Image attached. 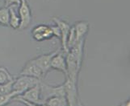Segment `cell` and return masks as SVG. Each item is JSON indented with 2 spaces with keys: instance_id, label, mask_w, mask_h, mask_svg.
I'll use <instances>...</instances> for the list:
<instances>
[{
  "instance_id": "ba28073f",
  "label": "cell",
  "mask_w": 130,
  "mask_h": 106,
  "mask_svg": "<svg viewBox=\"0 0 130 106\" xmlns=\"http://www.w3.org/2000/svg\"><path fill=\"white\" fill-rule=\"evenodd\" d=\"M32 35L35 40L38 42H41L45 39H48L53 36V30L51 26L41 24L38 25L32 29Z\"/></svg>"
},
{
  "instance_id": "3957f363",
  "label": "cell",
  "mask_w": 130,
  "mask_h": 106,
  "mask_svg": "<svg viewBox=\"0 0 130 106\" xmlns=\"http://www.w3.org/2000/svg\"><path fill=\"white\" fill-rule=\"evenodd\" d=\"M40 86H41V100L42 104H44V102L52 96H66L64 85H61L59 86H50L40 81Z\"/></svg>"
},
{
  "instance_id": "5bb4252c",
  "label": "cell",
  "mask_w": 130,
  "mask_h": 106,
  "mask_svg": "<svg viewBox=\"0 0 130 106\" xmlns=\"http://www.w3.org/2000/svg\"><path fill=\"white\" fill-rule=\"evenodd\" d=\"M44 104L49 106H66L68 105L66 96H55L48 98Z\"/></svg>"
},
{
  "instance_id": "d6986e66",
  "label": "cell",
  "mask_w": 130,
  "mask_h": 106,
  "mask_svg": "<svg viewBox=\"0 0 130 106\" xmlns=\"http://www.w3.org/2000/svg\"><path fill=\"white\" fill-rule=\"evenodd\" d=\"M20 0H4V7H9L11 6H19Z\"/></svg>"
},
{
  "instance_id": "8992f818",
  "label": "cell",
  "mask_w": 130,
  "mask_h": 106,
  "mask_svg": "<svg viewBox=\"0 0 130 106\" xmlns=\"http://www.w3.org/2000/svg\"><path fill=\"white\" fill-rule=\"evenodd\" d=\"M53 20L60 29L62 51H63L65 54H66V53L69 51L68 48H67V39H68V35H69L71 26L67 23L66 22L61 20L60 19H57L56 17H53Z\"/></svg>"
},
{
  "instance_id": "7a4b0ae2",
  "label": "cell",
  "mask_w": 130,
  "mask_h": 106,
  "mask_svg": "<svg viewBox=\"0 0 130 106\" xmlns=\"http://www.w3.org/2000/svg\"><path fill=\"white\" fill-rule=\"evenodd\" d=\"M41 80L35 78L32 76H24V75H20L19 78L14 80L12 89L14 91H17L20 94H22L26 90L29 89L30 88L35 86L40 83Z\"/></svg>"
},
{
  "instance_id": "ac0fdd59",
  "label": "cell",
  "mask_w": 130,
  "mask_h": 106,
  "mask_svg": "<svg viewBox=\"0 0 130 106\" xmlns=\"http://www.w3.org/2000/svg\"><path fill=\"white\" fill-rule=\"evenodd\" d=\"M13 77L11 76V75L7 72L6 68L0 71V85L11 81Z\"/></svg>"
},
{
  "instance_id": "2e32d148",
  "label": "cell",
  "mask_w": 130,
  "mask_h": 106,
  "mask_svg": "<svg viewBox=\"0 0 130 106\" xmlns=\"http://www.w3.org/2000/svg\"><path fill=\"white\" fill-rule=\"evenodd\" d=\"M17 95H20V93L17 91L14 90H12L11 92H8V93L1 95L0 96V106L8 104L13 99V97H15Z\"/></svg>"
},
{
  "instance_id": "277c9868",
  "label": "cell",
  "mask_w": 130,
  "mask_h": 106,
  "mask_svg": "<svg viewBox=\"0 0 130 106\" xmlns=\"http://www.w3.org/2000/svg\"><path fill=\"white\" fill-rule=\"evenodd\" d=\"M66 80L64 85L66 98L67 100V103L70 106H75L78 104V88L76 85V82L71 81L68 77H66Z\"/></svg>"
},
{
  "instance_id": "8fae6325",
  "label": "cell",
  "mask_w": 130,
  "mask_h": 106,
  "mask_svg": "<svg viewBox=\"0 0 130 106\" xmlns=\"http://www.w3.org/2000/svg\"><path fill=\"white\" fill-rule=\"evenodd\" d=\"M50 67L53 69L60 71V72H61L65 75L66 77L67 76L66 61V56L63 55V51L61 52L59 51L53 56V58L51 60Z\"/></svg>"
},
{
  "instance_id": "4fadbf2b",
  "label": "cell",
  "mask_w": 130,
  "mask_h": 106,
  "mask_svg": "<svg viewBox=\"0 0 130 106\" xmlns=\"http://www.w3.org/2000/svg\"><path fill=\"white\" fill-rule=\"evenodd\" d=\"M9 13H10V19H9V26L13 29H19L20 24V18L19 15L15 11L14 5L9 7Z\"/></svg>"
},
{
  "instance_id": "44dd1931",
  "label": "cell",
  "mask_w": 130,
  "mask_h": 106,
  "mask_svg": "<svg viewBox=\"0 0 130 106\" xmlns=\"http://www.w3.org/2000/svg\"><path fill=\"white\" fill-rule=\"evenodd\" d=\"M3 69H5V68H3V67H0V71H1V70H3Z\"/></svg>"
},
{
  "instance_id": "9a60e30c",
  "label": "cell",
  "mask_w": 130,
  "mask_h": 106,
  "mask_svg": "<svg viewBox=\"0 0 130 106\" xmlns=\"http://www.w3.org/2000/svg\"><path fill=\"white\" fill-rule=\"evenodd\" d=\"M9 19H10V13L8 7L0 8V24L3 26H9Z\"/></svg>"
},
{
  "instance_id": "ffe728a7",
  "label": "cell",
  "mask_w": 130,
  "mask_h": 106,
  "mask_svg": "<svg viewBox=\"0 0 130 106\" xmlns=\"http://www.w3.org/2000/svg\"><path fill=\"white\" fill-rule=\"evenodd\" d=\"M51 28L53 30V36L58 37L59 39H61V32L59 28L56 25V26H52Z\"/></svg>"
},
{
  "instance_id": "6da1fadb",
  "label": "cell",
  "mask_w": 130,
  "mask_h": 106,
  "mask_svg": "<svg viewBox=\"0 0 130 106\" xmlns=\"http://www.w3.org/2000/svg\"><path fill=\"white\" fill-rule=\"evenodd\" d=\"M84 39L77 41L74 45L66 53V61L67 68V76L71 81L77 83L78 75L80 71L83 54Z\"/></svg>"
},
{
  "instance_id": "30bf717a",
  "label": "cell",
  "mask_w": 130,
  "mask_h": 106,
  "mask_svg": "<svg viewBox=\"0 0 130 106\" xmlns=\"http://www.w3.org/2000/svg\"><path fill=\"white\" fill-rule=\"evenodd\" d=\"M20 75H24V76H32L35 78H37L41 80L44 77V75L41 69L40 68L37 64L34 63L32 60L28 61L26 63L24 68L22 69Z\"/></svg>"
},
{
  "instance_id": "7c38bea8",
  "label": "cell",
  "mask_w": 130,
  "mask_h": 106,
  "mask_svg": "<svg viewBox=\"0 0 130 106\" xmlns=\"http://www.w3.org/2000/svg\"><path fill=\"white\" fill-rule=\"evenodd\" d=\"M74 28L75 31L76 39H77V41H79L81 39H83L85 38V35L88 32L89 23L85 21L78 22V23H75Z\"/></svg>"
},
{
  "instance_id": "9c48e42d",
  "label": "cell",
  "mask_w": 130,
  "mask_h": 106,
  "mask_svg": "<svg viewBox=\"0 0 130 106\" xmlns=\"http://www.w3.org/2000/svg\"><path fill=\"white\" fill-rule=\"evenodd\" d=\"M59 51V50L57 51H54L51 53H48V54H44V55H41L37 58L32 59V60L34 61V63L36 64H37V66L41 69L44 76H45V75L48 73V72L50 70L51 67V60L53 58V56H54L57 52Z\"/></svg>"
},
{
  "instance_id": "e0dca14e",
  "label": "cell",
  "mask_w": 130,
  "mask_h": 106,
  "mask_svg": "<svg viewBox=\"0 0 130 106\" xmlns=\"http://www.w3.org/2000/svg\"><path fill=\"white\" fill-rule=\"evenodd\" d=\"M13 83H14V79L11 80L4 84H1L0 85V96L8 93V92H11L12 89V86H13Z\"/></svg>"
},
{
  "instance_id": "52a82bcc",
  "label": "cell",
  "mask_w": 130,
  "mask_h": 106,
  "mask_svg": "<svg viewBox=\"0 0 130 106\" xmlns=\"http://www.w3.org/2000/svg\"><path fill=\"white\" fill-rule=\"evenodd\" d=\"M20 96L26 100H28L32 105L42 104L41 100V86H40V83L24 92L23 93L20 94Z\"/></svg>"
},
{
  "instance_id": "5b68a950",
  "label": "cell",
  "mask_w": 130,
  "mask_h": 106,
  "mask_svg": "<svg viewBox=\"0 0 130 106\" xmlns=\"http://www.w3.org/2000/svg\"><path fill=\"white\" fill-rule=\"evenodd\" d=\"M18 15L20 18V24L19 29L24 30L30 25L32 21V13H31L30 7L28 6L27 0H20Z\"/></svg>"
}]
</instances>
